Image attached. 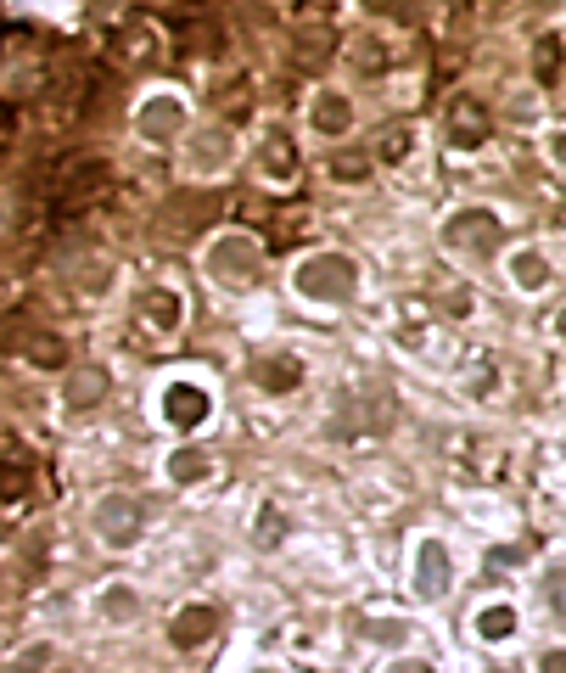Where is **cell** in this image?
<instances>
[{
	"label": "cell",
	"instance_id": "cell-16",
	"mask_svg": "<svg viewBox=\"0 0 566 673\" xmlns=\"http://www.w3.org/2000/svg\"><path fill=\"white\" fill-rule=\"evenodd\" d=\"M544 673H566V651H550L544 657Z\"/></svg>",
	"mask_w": 566,
	"mask_h": 673
},
{
	"label": "cell",
	"instance_id": "cell-2",
	"mask_svg": "<svg viewBox=\"0 0 566 673\" xmlns=\"http://www.w3.org/2000/svg\"><path fill=\"white\" fill-rule=\"evenodd\" d=\"M488 135H493L488 113L472 102V95H460V102L449 107V141H454V146H482Z\"/></svg>",
	"mask_w": 566,
	"mask_h": 673
},
{
	"label": "cell",
	"instance_id": "cell-8",
	"mask_svg": "<svg viewBox=\"0 0 566 673\" xmlns=\"http://www.w3.org/2000/svg\"><path fill=\"white\" fill-rule=\"evenodd\" d=\"M314 124H320V130H331V135H343L348 130V102H343V95H325V102L314 107Z\"/></svg>",
	"mask_w": 566,
	"mask_h": 673
},
{
	"label": "cell",
	"instance_id": "cell-18",
	"mask_svg": "<svg viewBox=\"0 0 566 673\" xmlns=\"http://www.w3.org/2000/svg\"><path fill=\"white\" fill-rule=\"evenodd\" d=\"M561 337H566V309H561Z\"/></svg>",
	"mask_w": 566,
	"mask_h": 673
},
{
	"label": "cell",
	"instance_id": "cell-6",
	"mask_svg": "<svg viewBox=\"0 0 566 673\" xmlns=\"http://www.w3.org/2000/svg\"><path fill=\"white\" fill-rule=\"evenodd\" d=\"M270 169H275V180H292V169H297L286 135H270V146H263V174H270Z\"/></svg>",
	"mask_w": 566,
	"mask_h": 673
},
{
	"label": "cell",
	"instance_id": "cell-10",
	"mask_svg": "<svg viewBox=\"0 0 566 673\" xmlns=\"http://www.w3.org/2000/svg\"><path fill=\"white\" fill-rule=\"evenodd\" d=\"M482 639H505L511 628H516V612H511V606H493V612H482Z\"/></svg>",
	"mask_w": 566,
	"mask_h": 673
},
{
	"label": "cell",
	"instance_id": "cell-5",
	"mask_svg": "<svg viewBox=\"0 0 566 673\" xmlns=\"http://www.w3.org/2000/svg\"><path fill=\"white\" fill-rule=\"evenodd\" d=\"M208 628H213V612H208V606H196V612L174 618V646H196V639H208Z\"/></svg>",
	"mask_w": 566,
	"mask_h": 673
},
{
	"label": "cell",
	"instance_id": "cell-15",
	"mask_svg": "<svg viewBox=\"0 0 566 673\" xmlns=\"http://www.w3.org/2000/svg\"><path fill=\"white\" fill-rule=\"evenodd\" d=\"M364 634H371V639H398V623H371Z\"/></svg>",
	"mask_w": 566,
	"mask_h": 673
},
{
	"label": "cell",
	"instance_id": "cell-13",
	"mask_svg": "<svg viewBox=\"0 0 566 673\" xmlns=\"http://www.w3.org/2000/svg\"><path fill=\"white\" fill-rule=\"evenodd\" d=\"M544 595H550V606H555V612L566 618V567H555L550 579H544Z\"/></svg>",
	"mask_w": 566,
	"mask_h": 673
},
{
	"label": "cell",
	"instance_id": "cell-12",
	"mask_svg": "<svg viewBox=\"0 0 566 673\" xmlns=\"http://www.w3.org/2000/svg\"><path fill=\"white\" fill-rule=\"evenodd\" d=\"M516 281L521 286H544L550 281V264L539 259V252H521V259H516Z\"/></svg>",
	"mask_w": 566,
	"mask_h": 673
},
{
	"label": "cell",
	"instance_id": "cell-1",
	"mask_svg": "<svg viewBox=\"0 0 566 673\" xmlns=\"http://www.w3.org/2000/svg\"><path fill=\"white\" fill-rule=\"evenodd\" d=\"M297 286H303L309 298H348L353 292V264L331 252V259H320V264H309L303 275H297Z\"/></svg>",
	"mask_w": 566,
	"mask_h": 673
},
{
	"label": "cell",
	"instance_id": "cell-17",
	"mask_svg": "<svg viewBox=\"0 0 566 673\" xmlns=\"http://www.w3.org/2000/svg\"><path fill=\"white\" fill-rule=\"evenodd\" d=\"M387 673H432V668H426V662H392Z\"/></svg>",
	"mask_w": 566,
	"mask_h": 673
},
{
	"label": "cell",
	"instance_id": "cell-11",
	"mask_svg": "<svg viewBox=\"0 0 566 673\" xmlns=\"http://www.w3.org/2000/svg\"><path fill=\"white\" fill-rule=\"evenodd\" d=\"M532 68H539L544 84H555V74H561V40H539V56H532Z\"/></svg>",
	"mask_w": 566,
	"mask_h": 673
},
{
	"label": "cell",
	"instance_id": "cell-9",
	"mask_svg": "<svg viewBox=\"0 0 566 673\" xmlns=\"http://www.w3.org/2000/svg\"><path fill=\"white\" fill-rule=\"evenodd\" d=\"M258 381H263V388H292V381H297V360H275V365H258Z\"/></svg>",
	"mask_w": 566,
	"mask_h": 673
},
{
	"label": "cell",
	"instance_id": "cell-7",
	"mask_svg": "<svg viewBox=\"0 0 566 673\" xmlns=\"http://www.w3.org/2000/svg\"><path fill=\"white\" fill-rule=\"evenodd\" d=\"M169 415L191 427V421H203V415H208V404H203V393H191V388L180 393V388H174V393H169Z\"/></svg>",
	"mask_w": 566,
	"mask_h": 673
},
{
	"label": "cell",
	"instance_id": "cell-14",
	"mask_svg": "<svg viewBox=\"0 0 566 673\" xmlns=\"http://www.w3.org/2000/svg\"><path fill=\"white\" fill-rule=\"evenodd\" d=\"M331 169H337L343 180H353V174L364 180V169H371V163H364V157H353V152H343V157H337V163H331Z\"/></svg>",
	"mask_w": 566,
	"mask_h": 673
},
{
	"label": "cell",
	"instance_id": "cell-4",
	"mask_svg": "<svg viewBox=\"0 0 566 673\" xmlns=\"http://www.w3.org/2000/svg\"><path fill=\"white\" fill-rule=\"evenodd\" d=\"M443 584H449V556H443V544H421V595L426 600H438L443 595Z\"/></svg>",
	"mask_w": 566,
	"mask_h": 673
},
{
	"label": "cell",
	"instance_id": "cell-3",
	"mask_svg": "<svg viewBox=\"0 0 566 673\" xmlns=\"http://www.w3.org/2000/svg\"><path fill=\"white\" fill-rule=\"evenodd\" d=\"M449 242H454V247H472V242H477V247H493V242H499V219H493V213H460V219L449 224Z\"/></svg>",
	"mask_w": 566,
	"mask_h": 673
}]
</instances>
